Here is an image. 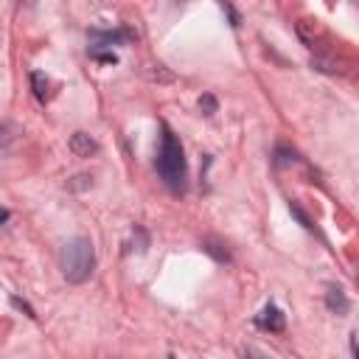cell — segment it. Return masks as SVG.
I'll return each instance as SVG.
<instances>
[{"label": "cell", "instance_id": "cell-2", "mask_svg": "<svg viewBox=\"0 0 359 359\" xmlns=\"http://www.w3.org/2000/svg\"><path fill=\"white\" fill-rule=\"evenodd\" d=\"M59 267L70 283H85L96 267V250H93L90 239H85V236L70 239L59 253Z\"/></svg>", "mask_w": 359, "mask_h": 359}, {"label": "cell", "instance_id": "cell-9", "mask_svg": "<svg viewBox=\"0 0 359 359\" xmlns=\"http://www.w3.org/2000/svg\"><path fill=\"white\" fill-rule=\"evenodd\" d=\"M202 250H205L208 256H213V258H217V261H225V264L231 261V253H228V250H225L222 244H213V242H205V244H202Z\"/></svg>", "mask_w": 359, "mask_h": 359}, {"label": "cell", "instance_id": "cell-7", "mask_svg": "<svg viewBox=\"0 0 359 359\" xmlns=\"http://www.w3.org/2000/svg\"><path fill=\"white\" fill-rule=\"evenodd\" d=\"M20 135H23V129L15 121H0V147H3V149H9Z\"/></svg>", "mask_w": 359, "mask_h": 359}, {"label": "cell", "instance_id": "cell-5", "mask_svg": "<svg viewBox=\"0 0 359 359\" xmlns=\"http://www.w3.org/2000/svg\"><path fill=\"white\" fill-rule=\"evenodd\" d=\"M256 323L264 328V331H283L286 328V317L278 306H264V312L256 317Z\"/></svg>", "mask_w": 359, "mask_h": 359}, {"label": "cell", "instance_id": "cell-15", "mask_svg": "<svg viewBox=\"0 0 359 359\" xmlns=\"http://www.w3.org/2000/svg\"><path fill=\"white\" fill-rule=\"evenodd\" d=\"M12 306H15V309H23L28 317H37V315H34V309H31L26 301H20V298H12Z\"/></svg>", "mask_w": 359, "mask_h": 359}, {"label": "cell", "instance_id": "cell-14", "mask_svg": "<svg viewBox=\"0 0 359 359\" xmlns=\"http://www.w3.org/2000/svg\"><path fill=\"white\" fill-rule=\"evenodd\" d=\"M292 213H295V217L301 219V225H303V228H309V231H312V219L306 217V213H303V210H301V208H298L295 202H292Z\"/></svg>", "mask_w": 359, "mask_h": 359}, {"label": "cell", "instance_id": "cell-10", "mask_svg": "<svg viewBox=\"0 0 359 359\" xmlns=\"http://www.w3.org/2000/svg\"><path fill=\"white\" fill-rule=\"evenodd\" d=\"M155 67H158V70H149V79H152V82H166V85L174 82V76L169 74V70H163V65H155Z\"/></svg>", "mask_w": 359, "mask_h": 359}, {"label": "cell", "instance_id": "cell-12", "mask_svg": "<svg viewBox=\"0 0 359 359\" xmlns=\"http://www.w3.org/2000/svg\"><path fill=\"white\" fill-rule=\"evenodd\" d=\"M295 160V152H286V149H278L275 152V163L278 166H286V163H292Z\"/></svg>", "mask_w": 359, "mask_h": 359}, {"label": "cell", "instance_id": "cell-16", "mask_svg": "<svg viewBox=\"0 0 359 359\" xmlns=\"http://www.w3.org/2000/svg\"><path fill=\"white\" fill-rule=\"evenodd\" d=\"M9 217H12V213H9L6 208H0V225H3V222H9Z\"/></svg>", "mask_w": 359, "mask_h": 359}, {"label": "cell", "instance_id": "cell-8", "mask_svg": "<svg viewBox=\"0 0 359 359\" xmlns=\"http://www.w3.org/2000/svg\"><path fill=\"white\" fill-rule=\"evenodd\" d=\"M31 85H34V96L40 101H45L48 99V79L40 74V70H34V74H31Z\"/></svg>", "mask_w": 359, "mask_h": 359}, {"label": "cell", "instance_id": "cell-13", "mask_svg": "<svg viewBox=\"0 0 359 359\" xmlns=\"http://www.w3.org/2000/svg\"><path fill=\"white\" fill-rule=\"evenodd\" d=\"M96 59H101V62H110V65H115L118 62V56L112 53V51H90Z\"/></svg>", "mask_w": 359, "mask_h": 359}, {"label": "cell", "instance_id": "cell-11", "mask_svg": "<svg viewBox=\"0 0 359 359\" xmlns=\"http://www.w3.org/2000/svg\"><path fill=\"white\" fill-rule=\"evenodd\" d=\"M199 110L205 115H213V112H217V99H213V96H202L199 99Z\"/></svg>", "mask_w": 359, "mask_h": 359}, {"label": "cell", "instance_id": "cell-6", "mask_svg": "<svg viewBox=\"0 0 359 359\" xmlns=\"http://www.w3.org/2000/svg\"><path fill=\"white\" fill-rule=\"evenodd\" d=\"M326 306H328L334 315H348V309H351V301L345 298V292L340 290V286H331V290L326 292Z\"/></svg>", "mask_w": 359, "mask_h": 359}, {"label": "cell", "instance_id": "cell-3", "mask_svg": "<svg viewBox=\"0 0 359 359\" xmlns=\"http://www.w3.org/2000/svg\"><path fill=\"white\" fill-rule=\"evenodd\" d=\"M90 40H93L90 51H101V48H112L118 42H129L132 31H126V28H118V31H90Z\"/></svg>", "mask_w": 359, "mask_h": 359}, {"label": "cell", "instance_id": "cell-17", "mask_svg": "<svg viewBox=\"0 0 359 359\" xmlns=\"http://www.w3.org/2000/svg\"><path fill=\"white\" fill-rule=\"evenodd\" d=\"M169 359H174V356H169Z\"/></svg>", "mask_w": 359, "mask_h": 359}, {"label": "cell", "instance_id": "cell-4", "mask_svg": "<svg viewBox=\"0 0 359 359\" xmlns=\"http://www.w3.org/2000/svg\"><path fill=\"white\" fill-rule=\"evenodd\" d=\"M67 147H70V152H74L76 158H93L99 152V143L87 132H74V135H70Z\"/></svg>", "mask_w": 359, "mask_h": 359}, {"label": "cell", "instance_id": "cell-1", "mask_svg": "<svg viewBox=\"0 0 359 359\" xmlns=\"http://www.w3.org/2000/svg\"><path fill=\"white\" fill-rule=\"evenodd\" d=\"M155 169H158L160 180L169 185V191H174V194H183L185 191V185H188L185 155H183V147H180L177 135L169 126H163V140H160V149H158Z\"/></svg>", "mask_w": 359, "mask_h": 359}]
</instances>
